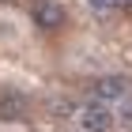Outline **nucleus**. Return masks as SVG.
I'll list each match as a JSON object with an SVG mask.
<instances>
[{
  "label": "nucleus",
  "instance_id": "1",
  "mask_svg": "<svg viewBox=\"0 0 132 132\" xmlns=\"http://www.w3.org/2000/svg\"><path fill=\"white\" fill-rule=\"evenodd\" d=\"M76 125L83 132H113L117 128V110H110L106 102L91 98V102H83L79 110H76Z\"/></svg>",
  "mask_w": 132,
  "mask_h": 132
},
{
  "label": "nucleus",
  "instance_id": "2",
  "mask_svg": "<svg viewBox=\"0 0 132 132\" xmlns=\"http://www.w3.org/2000/svg\"><path fill=\"white\" fill-rule=\"evenodd\" d=\"M30 23L38 27V30L53 34V30H61V27H64V8L57 4V0H34V8H30Z\"/></svg>",
  "mask_w": 132,
  "mask_h": 132
},
{
  "label": "nucleus",
  "instance_id": "3",
  "mask_svg": "<svg viewBox=\"0 0 132 132\" xmlns=\"http://www.w3.org/2000/svg\"><path fill=\"white\" fill-rule=\"evenodd\" d=\"M128 94H132V83L125 79V76H102V79H94V98L106 102V106H110V102L121 106Z\"/></svg>",
  "mask_w": 132,
  "mask_h": 132
},
{
  "label": "nucleus",
  "instance_id": "4",
  "mask_svg": "<svg viewBox=\"0 0 132 132\" xmlns=\"http://www.w3.org/2000/svg\"><path fill=\"white\" fill-rule=\"evenodd\" d=\"M30 113V102L19 91H0V121H23Z\"/></svg>",
  "mask_w": 132,
  "mask_h": 132
},
{
  "label": "nucleus",
  "instance_id": "5",
  "mask_svg": "<svg viewBox=\"0 0 132 132\" xmlns=\"http://www.w3.org/2000/svg\"><path fill=\"white\" fill-rule=\"evenodd\" d=\"M87 4H91V11H94V15L110 19V15H117V11H121L128 0H87Z\"/></svg>",
  "mask_w": 132,
  "mask_h": 132
},
{
  "label": "nucleus",
  "instance_id": "6",
  "mask_svg": "<svg viewBox=\"0 0 132 132\" xmlns=\"http://www.w3.org/2000/svg\"><path fill=\"white\" fill-rule=\"evenodd\" d=\"M117 128H121V132H132V94L117 106Z\"/></svg>",
  "mask_w": 132,
  "mask_h": 132
},
{
  "label": "nucleus",
  "instance_id": "7",
  "mask_svg": "<svg viewBox=\"0 0 132 132\" xmlns=\"http://www.w3.org/2000/svg\"><path fill=\"white\" fill-rule=\"evenodd\" d=\"M8 4H11V0H8Z\"/></svg>",
  "mask_w": 132,
  "mask_h": 132
},
{
  "label": "nucleus",
  "instance_id": "8",
  "mask_svg": "<svg viewBox=\"0 0 132 132\" xmlns=\"http://www.w3.org/2000/svg\"><path fill=\"white\" fill-rule=\"evenodd\" d=\"M128 4H132V0H128Z\"/></svg>",
  "mask_w": 132,
  "mask_h": 132
}]
</instances>
